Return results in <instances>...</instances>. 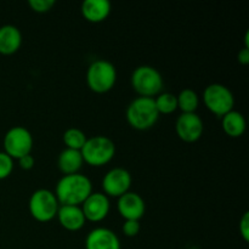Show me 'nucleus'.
Segmentation results:
<instances>
[{"mask_svg":"<svg viewBox=\"0 0 249 249\" xmlns=\"http://www.w3.org/2000/svg\"><path fill=\"white\" fill-rule=\"evenodd\" d=\"M53 194L60 206L80 207L92 194V184L89 178L80 173L63 175L58 180Z\"/></svg>","mask_w":249,"mask_h":249,"instance_id":"1","label":"nucleus"},{"mask_svg":"<svg viewBox=\"0 0 249 249\" xmlns=\"http://www.w3.org/2000/svg\"><path fill=\"white\" fill-rule=\"evenodd\" d=\"M160 114L156 107L155 99L139 96L129 104L126 108V121L136 130H148L157 123Z\"/></svg>","mask_w":249,"mask_h":249,"instance_id":"2","label":"nucleus"},{"mask_svg":"<svg viewBox=\"0 0 249 249\" xmlns=\"http://www.w3.org/2000/svg\"><path fill=\"white\" fill-rule=\"evenodd\" d=\"M84 163L91 167H102L111 162L116 156V145L109 138L96 135L88 139L80 150Z\"/></svg>","mask_w":249,"mask_h":249,"instance_id":"3","label":"nucleus"},{"mask_svg":"<svg viewBox=\"0 0 249 249\" xmlns=\"http://www.w3.org/2000/svg\"><path fill=\"white\" fill-rule=\"evenodd\" d=\"M130 82L131 87L138 92L139 96L151 97V99H155L157 95H160L164 85L160 71L147 65L136 67L131 73Z\"/></svg>","mask_w":249,"mask_h":249,"instance_id":"4","label":"nucleus"},{"mask_svg":"<svg viewBox=\"0 0 249 249\" xmlns=\"http://www.w3.org/2000/svg\"><path fill=\"white\" fill-rule=\"evenodd\" d=\"M117 82V70L107 60H96L90 63L87 72L88 87L96 94H105L112 90Z\"/></svg>","mask_w":249,"mask_h":249,"instance_id":"5","label":"nucleus"},{"mask_svg":"<svg viewBox=\"0 0 249 249\" xmlns=\"http://www.w3.org/2000/svg\"><path fill=\"white\" fill-rule=\"evenodd\" d=\"M202 100L207 109L219 118L232 111L235 106V97L232 91L220 83L209 84L204 89Z\"/></svg>","mask_w":249,"mask_h":249,"instance_id":"6","label":"nucleus"},{"mask_svg":"<svg viewBox=\"0 0 249 249\" xmlns=\"http://www.w3.org/2000/svg\"><path fill=\"white\" fill-rule=\"evenodd\" d=\"M28 208L34 220L39 223H49L57 215L60 203L53 191L48 189H39L32 194Z\"/></svg>","mask_w":249,"mask_h":249,"instance_id":"7","label":"nucleus"},{"mask_svg":"<svg viewBox=\"0 0 249 249\" xmlns=\"http://www.w3.org/2000/svg\"><path fill=\"white\" fill-rule=\"evenodd\" d=\"M33 136L31 131L24 126H12L4 136V152L12 160H18L23 156L29 155L33 148Z\"/></svg>","mask_w":249,"mask_h":249,"instance_id":"8","label":"nucleus"},{"mask_svg":"<svg viewBox=\"0 0 249 249\" xmlns=\"http://www.w3.org/2000/svg\"><path fill=\"white\" fill-rule=\"evenodd\" d=\"M133 178L130 173L124 168H113L105 174L102 179V190L107 197L119 198L124 194L130 191Z\"/></svg>","mask_w":249,"mask_h":249,"instance_id":"9","label":"nucleus"},{"mask_svg":"<svg viewBox=\"0 0 249 249\" xmlns=\"http://www.w3.org/2000/svg\"><path fill=\"white\" fill-rule=\"evenodd\" d=\"M204 124L197 113H181L175 122V131L180 140L196 142L203 135Z\"/></svg>","mask_w":249,"mask_h":249,"instance_id":"10","label":"nucleus"},{"mask_svg":"<svg viewBox=\"0 0 249 249\" xmlns=\"http://www.w3.org/2000/svg\"><path fill=\"white\" fill-rule=\"evenodd\" d=\"M80 207L87 221L91 223L105 220L111 209L109 198L104 192H92Z\"/></svg>","mask_w":249,"mask_h":249,"instance_id":"11","label":"nucleus"},{"mask_svg":"<svg viewBox=\"0 0 249 249\" xmlns=\"http://www.w3.org/2000/svg\"><path fill=\"white\" fill-rule=\"evenodd\" d=\"M118 213L124 220H139L145 215L146 204L139 194L129 191L118 198Z\"/></svg>","mask_w":249,"mask_h":249,"instance_id":"12","label":"nucleus"},{"mask_svg":"<svg viewBox=\"0 0 249 249\" xmlns=\"http://www.w3.org/2000/svg\"><path fill=\"white\" fill-rule=\"evenodd\" d=\"M85 249H121V241L109 229L96 228L88 233Z\"/></svg>","mask_w":249,"mask_h":249,"instance_id":"13","label":"nucleus"},{"mask_svg":"<svg viewBox=\"0 0 249 249\" xmlns=\"http://www.w3.org/2000/svg\"><path fill=\"white\" fill-rule=\"evenodd\" d=\"M56 218L67 231H79L87 223L82 207L79 206H60Z\"/></svg>","mask_w":249,"mask_h":249,"instance_id":"14","label":"nucleus"},{"mask_svg":"<svg viewBox=\"0 0 249 249\" xmlns=\"http://www.w3.org/2000/svg\"><path fill=\"white\" fill-rule=\"evenodd\" d=\"M80 11L88 22L100 23L111 14V2L108 0H85L82 4Z\"/></svg>","mask_w":249,"mask_h":249,"instance_id":"15","label":"nucleus"},{"mask_svg":"<svg viewBox=\"0 0 249 249\" xmlns=\"http://www.w3.org/2000/svg\"><path fill=\"white\" fill-rule=\"evenodd\" d=\"M22 45V33L14 24H4L0 27V53L12 55L17 53Z\"/></svg>","mask_w":249,"mask_h":249,"instance_id":"16","label":"nucleus"},{"mask_svg":"<svg viewBox=\"0 0 249 249\" xmlns=\"http://www.w3.org/2000/svg\"><path fill=\"white\" fill-rule=\"evenodd\" d=\"M83 164H84V160H83L80 151L65 148L58 155L57 165L63 175L77 174L82 169Z\"/></svg>","mask_w":249,"mask_h":249,"instance_id":"17","label":"nucleus"},{"mask_svg":"<svg viewBox=\"0 0 249 249\" xmlns=\"http://www.w3.org/2000/svg\"><path fill=\"white\" fill-rule=\"evenodd\" d=\"M221 125H223V130L226 135L236 139L241 138L245 134L247 122L241 112L232 109L224 117H221Z\"/></svg>","mask_w":249,"mask_h":249,"instance_id":"18","label":"nucleus"},{"mask_svg":"<svg viewBox=\"0 0 249 249\" xmlns=\"http://www.w3.org/2000/svg\"><path fill=\"white\" fill-rule=\"evenodd\" d=\"M177 99L178 109H180L182 113H196L199 106V96L195 90L186 88L179 92Z\"/></svg>","mask_w":249,"mask_h":249,"instance_id":"19","label":"nucleus"},{"mask_svg":"<svg viewBox=\"0 0 249 249\" xmlns=\"http://www.w3.org/2000/svg\"><path fill=\"white\" fill-rule=\"evenodd\" d=\"M62 140L65 142L66 148H71V150L80 151L83 146L87 142L88 138L83 130L78 128H70L63 133Z\"/></svg>","mask_w":249,"mask_h":249,"instance_id":"20","label":"nucleus"},{"mask_svg":"<svg viewBox=\"0 0 249 249\" xmlns=\"http://www.w3.org/2000/svg\"><path fill=\"white\" fill-rule=\"evenodd\" d=\"M155 104L160 114H172L178 109L177 95L172 92H160L155 97Z\"/></svg>","mask_w":249,"mask_h":249,"instance_id":"21","label":"nucleus"},{"mask_svg":"<svg viewBox=\"0 0 249 249\" xmlns=\"http://www.w3.org/2000/svg\"><path fill=\"white\" fill-rule=\"evenodd\" d=\"M12 170H14V160L2 151L0 152V180L9 178Z\"/></svg>","mask_w":249,"mask_h":249,"instance_id":"22","label":"nucleus"},{"mask_svg":"<svg viewBox=\"0 0 249 249\" xmlns=\"http://www.w3.org/2000/svg\"><path fill=\"white\" fill-rule=\"evenodd\" d=\"M55 0H29L28 5L34 12L38 14H45L49 12L53 6H55Z\"/></svg>","mask_w":249,"mask_h":249,"instance_id":"23","label":"nucleus"},{"mask_svg":"<svg viewBox=\"0 0 249 249\" xmlns=\"http://www.w3.org/2000/svg\"><path fill=\"white\" fill-rule=\"evenodd\" d=\"M140 230L141 224L139 220H125L122 226V231L126 237H135L139 235Z\"/></svg>","mask_w":249,"mask_h":249,"instance_id":"24","label":"nucleus"},{"mask_svg":"<svg viewBox=\"0 0 249 249\" xmlns=\"http://www.w3.org/2000/svg\"><path fill=\"white\" fill-rule=\"evenodd\" d=\"M238 230H240L241 236H242L243 241L248 242L249 241V213L246 212L240 219V225H238Z\"/></svg>","mask_w":249,"mask_h":249,"instance_id":"25","label":"nucleus"},{"mask_svg":"<svg viewBox=\"0 0 249 249\" xmlns=\"http://www.w3.org/2000/svg\"><path fill=\"white\" fill-rule=\"evenodd\" d=\"M17 162H18V167L23 170H31L32 168L34 167V164H36V160H34V157L32 156V153L18 158Z\"/></svg>","mask_w":249,"mask_h":249,"instance_id":"26","label":"nucleus"},{"mask_svg":"<svg viewBox=\"0 0 249 249\" xmlns=\"http://www.w3.org/2000/svg\"><path fill=\"white\" fill-rule=\"evenodd\" d=\"M237 60L241 65L246 66L249 63V49L247 48H243L242 50H240L237 55Z\"/></svg>","mask_w":249,"mask_h":249,"instance_id":"27","label":"nucleus"}]
</instances>
